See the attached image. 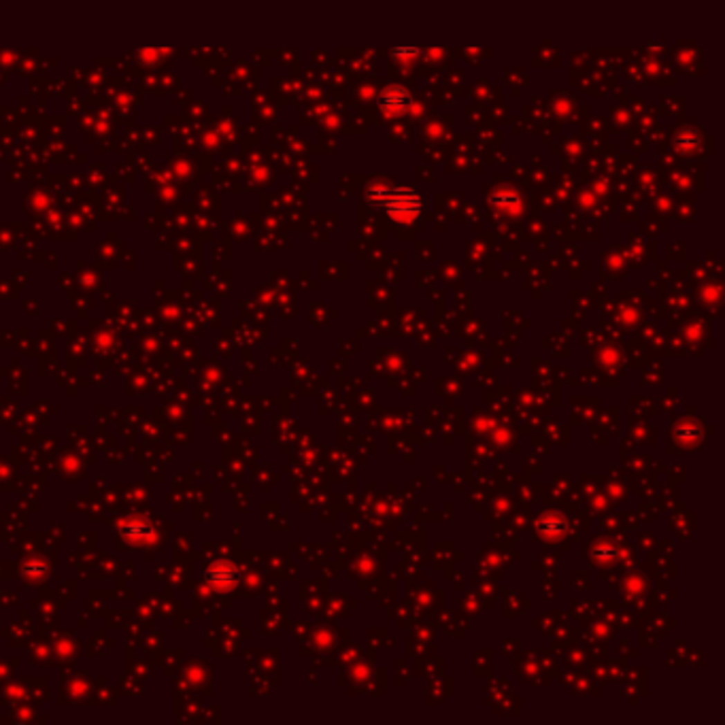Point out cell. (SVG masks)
I'll return each mask as SVG.
<instances>
[{"instance_id": "cell-1", "label": "cell", "mask_w": 725, "mask_h": 725, "mask_svg": "<svg viewBox=\"0 0 725 725\" xmlns=\"http://www.w3.org/2000/svg\"><path fill=\"white\" fill-rule=\"evenodd\" d=\"M366 200L374 209L383 211L396 223L409 226L417 219L425 207V198L413 187H394V185H370Z\"/></svg>"}, {"instance_id": "cell-5", "label": "cell", "mask_w": 725, "mask_h": 725, "mask_svg": "<svg viewBox=\"0 0 725 725\" xmlns=\"http://www.w3.org/2000/svg\"><path fill=\"white\" fill-rule=\"evenodd\" d=\"M122 532H124L126 536H130V538H134V536L147 538V536H152V526H149V524H138V526H134L132 530H130V528H122Z\"/></svg>"}, {"instance_id": "cell-2", "label": "cell", "mask_w": 725, "mask_h": 725, "mask_svg": "<svg viewBox=\"0 0 725 725\" xmlns=\"http://www.w3.org/2000/svg\"><path fill=\"white\" fill-rule=\"evenodd\" d=\"M376 104L379 109L389 115V118H396V115H404L407 111H411L413 107V96L407 88L402 85H387L376 96Z\"/></svg>"}, {"instance_id": "cell-4", "label": "cell", "mask_w": 725, "mask_h": 725, "mask_svg": "<svg viewBox=\"0 0 725 725\" xmlns=\"http://www.w3.org/2000/svg\"><path fill=\"white\" fill-rule=\"evenodd\" d=\"M674 147L679 152H693L700 147V134L691 130V128H685V130H679L677 136H674Z\"/></svg>"}, {"instance_id": "cell-6", "label": "cell", "mask_w": 725, "mask_h": 725, "mask_svg": "<svg viewBox=\"0 0 725 725\" xmlns=\"http://www.w3.org/2000/svg\"><path fill=\"white\" fill-rule=\"evenodd\" d=\"M392 53L396 57H417L421 53V49H417V47H394Z\"/></svg>"}, {"instance_id": "cell-3", "label": "cell", "mask_w": 725, "mask_h": 725, "mask_svg": "<svg viewBox=\"0 0 725 725\" xmlns=\"http://www.w3.org/2000/svg\"><path fill=\"white\" fill-rule=\"evenodd\" d=\"M489 202H491V205H494V207H504V209H517L519 205H521V200H519V194L513 190V187H498L496 192H491L489 194Z\"/></svg>"}]
</instances>
